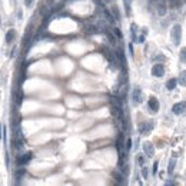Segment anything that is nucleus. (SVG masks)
<instances>
[{"label": "nucleus", "mask_w": 186, "mask_h": 186, "mask_svg": "<svg viewBox=\"0 0 186 186\" xmlns=\"http://www.w3.org/2000/svg\"><path fill=\"white\" fill-rule=\"evenodd\" d=\"M148 105H149V108H150V110H152L153 113H156V112L159 110V100H157L156 98H153V96L149 99Z\"/></svg>", "instance_id": "1a4fd4ad"}, {"label": "nucleus", "mask_w": 186, "mask_h": 186, "mask_svg": "<svg viewBox=\"0 0 186 186\" xmlns=\"http://www.w3.org/2000/svg\"><path fill=\"white\" fill-rule=\"evenodd\" d=\"M186 109V102H179V103H175L173 108H172V112L175 115H182Z\"/></svg>", "instance_id": "6e6552de"}, {"label": "nucleus", "mask_w": 186, "mask_h": 186, "mask_svg": "<svg viewBox=\"0 0 186 186\" xmlns=\"http://www.w3.org/2000/svg\"><path fill=\"white\" fill-rule=\"evenodd\" d=\"M136 30H138V26L135 24V23H132L130 24V34H132V42L133 43H136Z\"/></svg>", "instance_id": "f3484780"}, {"label": "nucleus", "mask_w": 186, "mask_h": 186, "mask_svg": "<svg viewBox=\"0 0 186 186\" xmlns=\"http://www.w3.org/2000/svg\"><path fill=\"white\" fill-rule=\"evenodd\" d=\"M176 85H177V79H170V80H167V83H166V89L167 90H173L176 88Z\"/></svg>", "instance_id": "aec40b11"}, {"label": "nucleus", "mask_w": 186, "mask_h": 186, "mask_svg": "<svg viewBox=\"0 0 186 186\" xmlns=\"http://www.w3.org/2000/svg\"><path fill=\"white\" fill-rule=\"evenodd\" d=\"M14 36H16V32H14L13 29H10L9 32L6 33V43H11L13 39H14Z\"/></svg>", "instance_id": "a211bd4d"}, {"label": "nucleus", "mask_w": 186, "mask_h": 186, "mask_svg": "<svg viewBox=\"0 0 186 186\" xmlns=\"http://www.w3.org/2000/svg\"><path fill=\"white\" fill-rule=\"evenodd\" d=\"M156 4V10H157V14L159 16H165L166 14V11H167V9H166V4H165V1H159V3H155Z\"/></svg>", "instance_id": "9b49d317"}, {"label": "nucleus", "mask_w": 186, "mask_h": 186, "mask_svg": "<svg viewBox=\"0 0 186 186\" xmlns=\"http://www.w3.org/2000/svg\"><path fill=\"white\" fill-rule=\"evenodd\" d=\"M132 99H133V103H135V105L142 103L143 95H142V90H140L139 88H135L133 90H132Z\"/></svg>", "instance_id": "39448f33"}, {"label": "nucleus", "mask_w": 186, "mask_h": 186, "mask_svg": "<svg viewBox=\"0 0 186 186\" xmlns=\"http://www.w3.org/2000/svg\"><path fill=\"white\" fill-rule=\"evenodd\" d=\"M115 55H116V57H118V60L122 63V67H123V69H126V57H125L123 50H122V49H118V50L115 52Z\"/></svg>", "instance_id": "9d476101"}, {"label": "nucleus", "mask_w": 186, "mask_h": 186, "mask_svg": "<svg viewBox=\"0 0 186 186\" xmlns=\"http://www.w3.org/2000/svg\"><path fill=\"white\" fill-rule=\"evenodd\" d=\"M24 173H26V170H24V167H22V166H20V167H19L17 170H16V179H22V177H23V175H24Z\"/></svg>", "instance_id": "a878e982"}, {"label": "nucleus", "mask_w": 186, "mask_h": 186, "mask_svg": "<svg viewBox=\"0 0 186 186\" xmlns=\"http://www.w3.org/2000/svg\"><path fill=\"white\" fill-rule=\"evenodd\" d=\"M165 75V67L162 63H156L152 67V76L155 77H162Z\"/></svg>", "instance_id": "423d86ee"}, {"label": "nucleus", "mask_w": 186, "mask_h": 186, "mask_svg": "<svg viewBox=\"0 0 186 186\" xmlns=\"http://www.w3.org/2000/svg\"><path fill=\"white\" fill-rule=\"evenodd\" d=\"M113 33H115V36H116L118 39H122V37H123V34H122L120 29H118V27H115V29H113Z\"/></svg>", "instance_id": "c85d7f7f"}, {"label": "nucleus", "mask_w": 186, "mask_h": 186, "mask_svg": "<svg viewBox=\"0 0 186 186\" xmlns=\"http://www.w3.org/2000/svg\"><path fill=\"white\" fill-rule=\"evenodd\" d=\"M0 24H1V19H0Z\"/></svg>", "instance_id": "4c0bfd02"}, {"label": "nucleus", "mask_w": 186, "mask_h": 186, "mask_svg": "<svg viewBox=\"0 0 186 186\" xmlns=\"http://www.w3.org/2000/svg\"><path fill=\"white\" fill-rule=\"evenodd\" d=\"M157 166H159V163H157V162H155V163H153V169H152L153 175H156V173H157Z\"/></svg>", "instance_id": "72a5a7b5"}, {"label": "nucleus", "mask_w": 186, "mask_h": 186, "mask_svg": "<svg viewBox=\"0 0 186 186\" xmlns=\"http://www.w3.org/2000/svg\"><path fill=\"white\" fill-rule=\"evenodd\" d=\"M123 6H125V10H126V16L129 17L132 14V0H123Z\"/></svg>", "instance_id": "2eb2a0df"}, {"label": "nucleus", "mask_w": 186, "mask_h": 186, "mask_svg": "<svg viewBox=\"0 0 186 186\" xmlns=\"http://www.w3.org/2000/svg\"><path fill=\"white\" fill-rule=\"evenodd\" d=\"M175 165H176V159L175 157H172L170 160H169V165H167V173H173V170H175Z\"/></svg>", "instance_id": "412c9836"}, {"label": "nucleus", "mask_w": 186, "mask_h": 186, "mask_svg": "<svg viewBox=\"0 0 186 186\" xmlns=\"http://www.w3.org/2000/svg\"><path fill=\"white\" fill-rule=\"evenodd\" d=\"M85 32L89 33V34H96V33H99L100 30H99L98 26H93V24H90V26H86V27H85Z\"/></svg>", "instance_id": "4468645a"}, {"label": "nucleus", "mask_w": 186, "mask_h": 186, "mask_svg": "<svg viewBox=\"0 0 186 186\" xmlns=\"http://www.w3.org/2000/svg\"><path fill=\"white\" fill-rule=\"evenodd\" d=\"M103 14H105V17H106V22H109L110 24L115 23V17L112 16V13H110L109 10H103Z\"/></svg>", "instance_id": "5701e85b"}, {"label": "nucleus", "mask_w": 186, "mask_h": 186, "mask_svg": "<svg viewBox=\"0 0 186 186\" xmlns=\"http://www.w3.org/2000/svg\"><path fill=\"white\" fill-rule=\"evenodd\" d=\"M32 159H33V153L32 152H27V153L19 156V157L16 159V163H17V166H24V165L29 163Z\"/></svg>", "instance_id": "7ed1b4c3"}, {"label": "nucleus", "mask_w": 186, "mask_h": 186, "mask_svg": "<svg viewBox=\"0 0 186 186\" xmlns=\"http://www.w3.org/2000/svg\"><path fill=\"white\" fill-rule=\"evenodd\" d=\"M116 148H118V150H123V149H125L123 133H119V136H118V140H116Z\"/></svg>", "instance_id": "ddd939ff"}, {"label": "nucleus", "mask_w": 186, "mask_h": 186, "mask_svg": "<svg viewBox=\"0 0 186 186\" xmlns=\"http://www.w3.org/2000/svg\"><path fill=\"white\" fill-rule=\"evenodd\" d=\"M129 52H130V55H133V46H132V43L129 44Z\"/></svg>", "instance_id": "c9c22d12"}, {"label": "nucleus", "mask_w": 186, "mask_h": 186, "mask_svg": "<svg viewBox=\"0 0 186 186\" xmlns=\"http://www.w3.org/2000/svg\"><path fill=\"white\" fill-rule=\"evenodd\" d=\"M100 50H102L103 56H105V57H106V59L109 60L110 66H112L113 69H116V67H118V65H119V63H118V57H116V55H115V53H113L112 50H109V49H108L106 46H103V47H102Z\"/></svg>", "instance_id": "f03ea898"}, {"label": "nucleus", "mask_w": 186, "mask_h": 186, "mask_svg": "<svg viewBox=\"0 0 186 186\" xmlns=\"http://www.w3.org/2000/svg\"><path fill=\"white\" fill-rule=\"evenodd\" d=\"M0 138H1V126H0Z\"/></svg>", "instance_id": "e433bc0d"}, {"label": "nucleus", "mask_w": 186, "mask_h": 186, "mask_svg": "<svg viewBox=\"0 0 186 186\" xmlns=\"http://www.w3.org/2000/svg\"><path fill=\"white\" fill-rule=\"evenodd\" d=\"M170 39L175 46L180 44V39H182V26L180 24H175L170 30Z\"/></svg>", "instance_id": "f257e3e1"}, {"label": "nucleus", "mask_w": 186, "mask_h": 186, "mask_svg": "<svg viewBox=\"0 0 186 186\" xmlns=\"http://www.w3.org/2000/svg\"><path fill=\"white\" fill-rule=\"evenodd\" d=\"M13 148L16 149V150H22V148H23V142H22V139L20 138H14L13 139Z\"/></svg>", "instance_id": "dca6fc26"}, {"label": "nucleus", "mask_w": 186, "mask_h": 186, "mask_svg": "<svg viewBox=\"0 0 186 186\" xmlns=\"http://www.w3.org/2000/svg\"><path fill=\"white\" fill-rule=\"evenodd\" d=\"M136 162H138V165H139V166L145 165V162H146V155L138 153V155H136Z\"/></svg>", "instance_id": "4be33fe9"}, {"label": "nucleus", "mask_w": 186, "mask_h": 186, "mask_svg": "<svg viewBox=\"0 0 186 186\" xmlns=\"http://www.w3.org/2000/svg\"><path fill=\"white\" fill-rule=\"evenodd\" d=\"M32 3H33V0H24V4H26V6H30Z\"/></svg>", "instance_id": "f704fd0d"}, {"label": "nucleus", "mask_w": 186, "mask_h": 186, "mask_svg": "<svg viewBox=\"0 0 186 186\" xmlns=\"http://www.w3.org/2000/svg\"><path fill=\"white\" fill-rule=\"evenodd\" d=\"M112 176H113V179H116L118 183H120V185L125 183V175H123V173L118 172V170H113V172H112Z\"/></svg>", "instance_id": "f8f14e48"}, {"label": "nucleus", "mask_w": 186, "mask_h": 186, "mask_svg": "<svg viewBox=\"0 0 186 186\" xmlns=\"http://www.w3.org/2000/svg\"><path fill=\"white\" fill-rule=\"evenodd\" d=\"M136 43H145V34L139 36V37L136 39Z\"/></svg>", "instance_id": "473e14b6"}, {"label": "nucleus", "mask_w": 186, "mask_h": 186, "mask_svg": "<svg viewBox=\"0 0 186 186\" xmlns=\"http://www.w3.org/2000/svg\"><path fill=\"white\" fill-rule=\"evenodd\" d=\"M22 100H23V93H22V90H19V93H17V96H16V105L20 106V105H22Z\"/></svg>", "instance_id": "bb28decb"}, {"label": "nucleus", "mask_w": 186, "mask_h": 186, "mask_svg": "<svg viewBox=\"0 0 186 186\" xmlns=\"http://www.w3.org/2000/svg\"><path fill=\"white\" fill-rule=\"evenodd\" d=\"M125 149H126V152H129L132 149V139L129 138L128 140H126V145H125Z\"/></svg>", "instance_id": "2f4dec72"}, {"label": "nucleus", "mask_w": 186, "mask_h": 186, "mask_svg": "<svg viewBox=\"0 0 186 186\" xmlns=\"http://www.w3.org/2000/svg\"><path fill=\"white\" fill-rule=\"evenodd\" d=\"M142 176L143 179H148V176H149V170H148V167L145 165H142Z\"/></svg>", "instance_id": "cd10ccee"}, {"label": "nucleus", "mask_w": 186, "mask_h": 186, "mask_svg": "<svg viewBox=\"0 0 186 186\" xmlns=\"http://www.w3.org/2000/svg\"><path fill=\"white\" fill-rule=\"evenodd\" d=\"M143 152L146 155V157H153L155 155V148L150 142H145L143 143Z\"/></svg>", "instance_id": "0eeeda50"}, {"label": "nucleus", "mask_w": 186, "mask_h": 186, "mask_svg": "<svg viewBox=\"0 0 186 186\" xmlns=\"http://www.w3.org/2000/svg\"><path fill=\"white\" fill-rule=\"evenodd\" d=\"M106 36H108V39H109L110 40V43L112 44H116V40H118V37H116V36H113V33H110L109 30H106Z\"/></svg>", "instance_id": "393cba45"}, {"label": "nucleus", "mask_w": 186, "mask_h": 186, "mask_svg": "<svg viewBox=\"0 0 186 186\" xmlns=\"http://www.w3.org/2000/svg\"><path fill=\"white\" fill-rule=\"evenodd\" d=\"M113 13H115V20H120V16H119V10H118V7L116 6H113Z\"/></svg>", "instance_id": "7c9ffc66"}, {"label": "nucleus", "mask_w": 186, "mask_h": 186, "mask_svg": "<svg viewBox=\"0 0 186 186\" xmlns=\"http://www.w3.org/2000/svg\"><path fill=\"white\" fill-rule=\"evenodd\" d=\"M180 60L186 62V47H182V50H180Z\"/></svg>", "instance_id": "c756f323"}, {"label": "nucleus", "mask_w": 186, "mask_h": 186, "mask_svg": "<svg viewBox=\"0 0 186 186\" xmlns=\"http://www.w3.org/2000/svg\"><path fill=\"white\" fill-rule=\"evenodd\" d=\"M153 129V120H149V122H143L139 125V132L142 135H149Z\"/></svg>", "instance_id": "20e7f679"}, {"label": "nucleus", "mask_w": 186, "mask_h": 186, "mask_svg": "<svg viewBox=\"0 0 186 186\" xmlns=\"http://www.w3.org/2000/svg\"><path fill=\"white\" fill-rule=\"evenodd\" d=\"M177 83H180L182 86H186V70H182V73H180V76H179Z\"/></svg>", "instance_id": "b1692460"}, {"label": "nucleus", "mask_w": 186, "mask_h": 186, "mask_svg": "<svg viewBox=\"0 0 186 186\" xmlns=\"http://www.w3.org/2000/svg\"><path fill=\"white\" fill-rule=\"evenodd\" d=\"M182 6V0H169V7L170 9H179Z\"/></svg>", "instance_id": "6ab92c4d"}]
</instances>
